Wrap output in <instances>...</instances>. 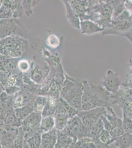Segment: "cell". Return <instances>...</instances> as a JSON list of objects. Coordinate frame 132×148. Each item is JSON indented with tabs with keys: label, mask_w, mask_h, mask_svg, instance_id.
<instances>
[{
	"label": "cell",
	"mask_w": 132,
	"mask_h": 148,
	"mask_svg": "<svg viewBox=\"0 0 132 148\" xmlns=\"http://www.w3.org/2000/svg\"><path fill=\"white\" fill-rule=\"evenodd\" d=\"M129 73L127 76L126 83L123 84L124 86L128 88H132V60L129 61Z\"/></svg>",
	"instance_id": "obj_17"
},
{
	"label": "cell",
	"mask_w": 132,
	"mask_h": 148,
	"mask_svg": "<svg viewBox=\"0 0 132 148\" xmlns=\"http://www.w3.org/2000/svg\"><path fill=\"white\" fill-rule=\"evenodd\" d=\"M81 107L82 111L109 106L111 94L100 84H93L83 80Z\"/></svg>",
	"instance_id": "obj_1"
},
{
	"label": "cell",
	"mask_w": 132,
	"mask_h": 148,
	"mask_svg": "<svg viewBox=\"0 0 132 148\" xmlns=\"http://www.w3.org/2000/svg\"><path fill=\"white\" fill-rule=\"evenodd\" d=\"M99 139L101 143L107 145L109 147L112 144L111 136L110 132L105 129L103 130L100 133Z\"/></svg>",
	"instance_id": "obj_15"
},
{
	"label": "cell",
	"mask_w": 132,
	"mask_h": 148,
	"mask_svg": "<svg viewBox=\"0 0 132 148\" xmlns=\"http://www.w3.org/2000/svg\"><path fill=\"white\" fill-rule=\"evenodd\" d=\"M125 7L132 17V0H128L125 1Z\"/></svg>",
	"instance_id": "obj_20"
},
{
	"label": "cell",
	"mask_w": 132,
	"mask_h": 148,
	"mask_svg": "<svg viewBox=\"0 0 132 148\" xmlns=\"http://www.w3.org/2000/svg\"><path fill=\"white\" fill-rule=\"evenodd\" d=\"M123 128L125 133L132 134V120L127 116H123Z\"/></svg>",
	"instance_id": "obj_16"
},
{
	"label": "cell",
	"mask_w": 132,
	"mask_h": 148,
	"mask_svg": "<svg viewBox=\"0 0 132 148\" xmlns=\"http://www.w3.org/2000/svg\"><path fill=\"white\" fill-rule=\"evenodd\" d=\"M104 129V125H103V121L100 119L90 128L89 138H91L92 140H94V139L99 137L100 133Z\"/></svg>",
	"instance_id": "obj_14"
},
{
	"label": "cell",
	"mask_w": 132,
	"mask_h": 148,
	"mask_svg": "<svg viewBox=\"0 0 132 148\" xmlns=\"http://www.w3.org/2000/svg\"><path fill=\"white\" fill-rule=\"evenodd\" d=\"M132 32V17L125 9L124 12L114 20L110 26L105 29L102 35H118L125 37Z\"/></svg>",
	"instance_id": "obj_3"
},
{
	"label": "cell",
	"mask_w": 132,
	"mask_h": 148,
	"mask_svg": "<svg viewBox=\"0 0 132 148\" xmlns=\"http://www.w3.org/2000/svg\"><path fill=\"white\" fill-rule=\"evenodd\" d=\"M125 1H111L112 5V20H114L119 15H120L125 10Z\"/></svg>",
	"instance_id": "obj_13"
},
{
	"label": "cell",
	"mask_w": 132,
	"mask_h": 148,
	"mask_svg": "<svg viewBox=\"0 0 132 148\" xmlns=\"http://www.w3.org/2000/svg\"><path fill=\"white\" fill-rule=\"evenodd\" d=\"M132 148V146L131 147H130V148Z\"/></svg>",
	"instance_id": "obj_21"
},
{
	"label": "cell",
	"mask_w": 132,
	"mask_h": 148,
	"mask_svg": "<svg viewBox=\"0 0 132 148\" xmlns=\"http://www.w3.org/2000/svg\"><path fill=\"white\" fill-rule=\"evenodd\" d=\"M100 84L110 94H115L120 88L122 84V80L118 73L109 69Z\"/></svg>",
	"instance_id": "obj_6"
},
{
	"label": "cell",
	"mask_w": 132,
	"mask_h": 148,
	"mask_svg": "<svg viewBox=\"0 0 132 148\" xmlns=\"http://www.w3.org/2000/svg\"><path fill=\"white\" fill-rule=\"evenodd\" d=\"M92 8L89 20L102 28H107L112 21V5L111 1H91Z\"/></svg>",
	"instance_id": "obj_2"
},
{
	"label": "cell",
	"mask_w": 132,
	"mask_h": 148,
	"mask_svg": "<svg viewBox=\"0 0 132 148\" xmlns=\"http://www.w3.org/2000/svg\"><path fill=\"white\" fill-rule=\"evenodd\" d=\"M70 5L79 15L80 21L89 19L92 8L91 1H72Z\"/></svg>",
	"instance_id": "obj_8"
},
{
	"label": "cell",
	"mask_w": 132,
	"mask_h": 148,
	"mask_svg": "<svg viewBox=\"0 0 132 148\" xmlns=\"http://www.w3.org/2000/svg\"><path fill=\"white\" fill-rule=\"evenodd\" d=\"M117 148H129L132 146V134L125 133L114 142Z\"/></svg>",
	"instance_id": "obj_10"
},
{
	"label": "cell",
	"mask_w": 132,
	"mask_h": 148,
	"mask_svg": "<svg viewBox=\"0 0 132 148\" xmlns=\"http://www.w3.org/2000/svg\"><path fill=\"white\" fill-rule=\"evenodd\" d=\"M71 146L72 148H97L93 140L89 137L79 139L73 142Z\"/></svg>",
	"instance_id": "obj_11"
},
{
	"label": "cell",
	"mask_w": 132,
	"mask_h": 148,
	"mask_svg": "<svg viewBox=\"0 0 132 148\" xmlns=\"http://www.w3.org/2000/svg\"><path fill=\"white\" fill-rule=\"evenodd\" d=\"M105 107H102L87 111H80L78 116L84 125L90 130L92 126L100 119L101 117L105 115Z\"/></svg>",
	"instance_id": "obj_7"
},
{
	"label": "cell",
	"mask_w": 132,
	"mask_h": 148,
	"mask_svg": "<svg viewBox=\"0 0 132 148\" xmlns=\"http://www.w3.org/2000/svg\"><path fill=\"white\" fill-rule=\"evenodd\" d=\"M49 42L53 47H57L59 44V40L57 37L54 35L50 36L49 38Z\"/></svg>",
	"instance_id": "obj_19"
},
{
	"label": "cell",
	"mask_w": 132,
	"mask_h": 148,
	"mask_svg": "<svg viewBox=\"0 0 132 148\" xmlns=\"http://www.w3.org/2000/svg\"><path fill=\"white\" fill-rule=\"evenodd\" d=\"M101 119L102 121H103V123L104 129L107 130V131H109L110 133L113 130V128H112V126L110 125L109 121L107 120V119L105 118V116L104 115L101 117Z\"/></svg>",
	"instance_id": "obj_18"
},
{
	"label": "cell",
	"mask_w": 132,
	"mask_h": 148,
	"mask_svg": "<svg viewBox=\"0 0 132 148\" xmlns=\"http://www.w3.org/2000/svg\"><path fill=\"white\" fill-rule=\"evenodd\" d=\"M104 30V29L91 20H82L80 22V30L81 33L83 35H91L103 32Z\"/></svg>",
	"instance_id": "obj_9"
},
{
	"label": "cell",
	"mask_w": 132,
	"mask_h": 148,
	"mask_svg": "<svg viewBox=\"0 0 132 148\" xmlns=\"http://www.w3.org/2000/svg\"><path fill=\"white\" fill-rule=\"evenodd\" d=\"M110 99L114 100L113 104L120 107L123 116L129 118L132 116V88H128L123 84L117 92L111 94Z\"/></svg>",
	"instance_id": "obj_4"
},
{
	"label": "cell",
	"mask_w": 132,
	"mask_h": 148,
	"mask_svg": "<svg viewBox=\"0 0 132 148\" xmlns=\"http://www.w3.org/2000/svg\"><path fill=\"white\" fill-rule=\"evenodd\" d=\"M67 14L69 21L72 25L77 30H80V21L79 15L72 9L70 4H67Z\"/></svg>",
	"instance_id": "obj_12"
},
{
	"label": "cell",
	"mask_w": 132,
	"mask_h": 148,
	"mask_svg": "<svg viewBox=\"0 0 132 148\" xmlns=\"http://www.w3.org/2000/svg\"><path fill=\"white\" fill-rule=\"evenodd\" d=\"M66 132L67 135L73 139L74 142L80 138H89L90 130L84 125L78 115L71 118L68 124Z\"/></svg>",
	"instance_id": "obj_5"
}]
</instances>
